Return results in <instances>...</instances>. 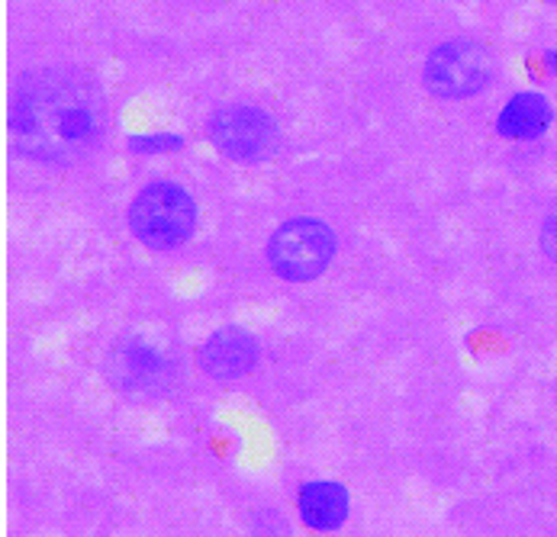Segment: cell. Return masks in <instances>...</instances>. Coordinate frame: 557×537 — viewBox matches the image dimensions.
<instances>
[{
	"label": "cell",
	"mask_w": 557,
	"mask_h": 537,
	"mask_svg": "<svg viewBox=\"0 0 557 537\" xmlns=\"http://www.w3.org/2000/svg\"><path fill=\"white\" fill-rule=\"evenodd\" d=\"M107 126L100 90L72 72H36L23 77L10 103V133L20 152L69 164L97 149Z\"/></svg>",
	"instance_id": "cell-1"
},
{
	"label": "cell",
	"mask_w": 557,
	"mask_h": 537,
	"mask_svg": "<svg viewBox=\"0 0 557 537\" xmlns=\"http://www.w3.org/2000/svg\"><path fill=\"white\" fill-rule=\"evenodd\" d=\"M107 377L116 389L129 396L156 399V396L171 392V386L177 380V364H174V354L164 351L159 341L146 335H129L110 348Z\"/></svg>",
	"instance_id": "cell-2"
},
{
	"label": "cell",
	"mask_w": 557,
	"mask_h": 537,
	"mask_svg": "<svg viewBox=\"0 0 557 537\" xmlns=\"http://www.w3.org/2000/svg\"><path fill=\"white\" fill-rule=\"evenodd\" d=\"M129 226L149 248H174L197 226V207L177 184H152L129 207Z\"/></svg>",
	"instance_id": "cell-3"
},
{
	"label": "cell",
	"mask_w": 557,
	"mask_h": 537,
	"mask_svg": "<svg viewBox=\"0 0 557 537\" xmlns=\"http://www.w3.org/2000/svg\"><path fill=\"white\" fill-rule=\"evenodd\" d=\"M335 254V235L319 220H290L274 232L268 245L271 267L284 280H313Z\"/></svg>",
	"instance_id": "cell-4"
},
{
	"label": "cell",
	"mask_w": 557,
	"mask_h": 537,
	"mask_svg": "<svg viewBox=\"0 0 557 537\" xmlns=\"http://www.w3.org/2000/svg\"><path fill=\"white\" fill-rule=\"evenodd\" d=\"M493 77V55L480 42H445L425 62V87L435 97L461 100L480 93Z\"/></svg>",
	"instance_id": "cell-5"
},
{
	"label": "cell",
	"mask_w": 557,
	"mask_h": 537,
	"mask_svg": "<svg viewBox=\"0 0 557 537\" xmlns=\"http://www.w3.org/2000/svg\"><path fill=\"white\" fill-rule=\"evenodd\" d=\"M213 146L236 161H258L277 149V126L255 107H223L207 126Z\"/></svg>",
	"instance_id": "cell-6"
},
{
	"label": "cell",
	"mask_w": 557,
	"mask_h": 537,
	"mask_svg": "<svg viewBox=\"0 0 557 537\" xmlns=\"http://www.w3.org/2000/svg\"><path fill=\"white\" fill-rule=\"evenodd\" d=\"M255 364H258V341L239 325H226L213 332L200 348V367L216 380H239L255 371Z\"/></svg>",
	"instance_id": "cell-7"
},
{
	"label": "cell",
	"mask_w": 557,
	"mask_h": 537,
	"mask_svg": "<svg viewBox=\"0 0 557 537\" xmlns=\"http://www.w3.org/2000/svg\"><path fill=\"white\" fill-rule=\"evenodd\" d=\"M552 120H555L552 103L535 90H522L499 110L496 133L506 139H539L542 133H548Z\"/></svg>",
	"instance_id": "cell-8"
},
{
	"label": "cell",
	"mask_w": 557,
	"mask_h": 537,
	"mask_svg": "<svg viewBox=\"0 0 557 537\" xmlns=\"http://www.w3.org/2000/svg\"><path fill=\"white\" fill-rule=\"evenodd\" d=\"M297 509H300V519L307 528L332 532V528L345 525V519H348V492L338 483L313 479L300 489Z\"/></svg>",
	"instance_id": "cell-9"
},
{
	"label": "cell",
	"mask_w": 557,
	"mask_h": 537,
	"mask_svg": "<svg viewBox=\"0 0 557 537\" xmlns=\"http://www.w3.org/2000/svg\"><path fill=\"white\" fill-rule=\"evenodd\" d=\"M542 245H545V254L557 261V213L548 216V223H545V229H542Z\"/></svg>",
	"instance_id": "cell-10"
},
{
	"label": "cell",
	"mask_w": 557,
	"mask_h": 537,
	"mask_svg": "<svg viewBox=\"0 0 557 537\" xmlns=\"http://www.w3.org/2000/svg\"><path fill=\"white\" fill-rule=\"evenodd\" d=\"M548 65H552V72H557V52H548Z\"/></svg>",
	"instance_id": "cell-11"
},
{
	"label": "cell",
	"mask_w": 557,
	"mask_h": 537,
	"mask_svg": "<svg viewBox=\"0 0 557 537\" xmlns=\"http://www.w3.org/2000/svg\"><path fill=\"white\" fill-rule=\"evenodd\" d=\"M555 3H557V0H555Z\"/></svg>",
	"instance_id": "cell-12"
}]
</instances>
